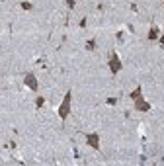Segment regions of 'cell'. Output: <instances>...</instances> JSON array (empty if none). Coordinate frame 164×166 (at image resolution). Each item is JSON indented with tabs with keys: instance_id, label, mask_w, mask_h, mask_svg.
<instances>
[{
	"instance_id": "cell-14",
	"label": "cell",
	"mask_w": 164,
	"mask_h": 166,
	"mask_svg": "<svg viewBox=\"0 0 164 166\" xmlns=\"http://www.w3.org/2000/svg\"><path fill=\"white\" fill-rule=\"evenodd\" d=\"M86 24H88V20H86V18L80 20V28H86Z\"/></svg>"
},
{
	"instance_id": "cell-11",
	"label": "cell",
	"mask_w": 164,
	"mask_h": 166,
	"mask_svg": "<svg viewBox=\"0 0 164 166\" xmlns=\"http://www.w3.org/2000/svg\"><path fill=\"white\" fill-rule=\"evenodd\" d=\"M74 4H76V0H66V6H69V10L74 8Z\"/></svg>"
},
{
	"instance_id": "cell-1",
	"label": "cell",
	"mask_w": 164,
	"mask_h": 166,
	"mask_svg": "<svg viewBox=\"0 0 164 166\" xmlns=\"http://www.w3.org/2000/svg\"><path fill=\"white\" fill-rule=\"evenodd\" d=\"M70 111H72V90H69L65 94V98H63L61 106L57 108V114H59V117L63 119V121H66L70 115Z\"/></svg>"
},
{
	"instance_id": "cell-15",
	"label": "cell",
	"mask_w": 164,
	"mask_h": 166,
	"mask_svg": "<svg viewBox=\"0 0 164 166\" xmlns=\"http://www.w3.org/2000/svg\"><path fill=\"white\" fill-rule=\"evenodd\" d=\"M115 37H117V41H121V39H123V31H117Z\"/></svg>"
},
{
	"instance_id": "cell-6",
	"label": "cell",
	"mask_w": 164,
	"mask_h": 166,
	"mask_svg": "<svg viewBox=\"0 0 164 166\" xmlns=\"http://www.w3.org/2000/svg\"><path fill=\"white\" fill-rule=\"evenodd\" d=\"M147 37H149V41H156V39L160 37V29L156 28V25H152V28L149 29V33H147Z\"/></svg>"
},
{
	"instance_id": "cell-3",
	"label": "cell",
	"mask_w": 164,
	"mask_h": 166,
	"mask_svg": "<svg viewBox=\"0 0 164 166\" xmlns=\"http://www.w3.org/2000/svg\"><path fill=\"white\" fill-rule=\"evenodd\" d=\"M23 84L28 86L31 92H37L39 90V84H37V78H35V74L33 72H28V74L23 76Z\"/></svg>"
},
{
	"instance_id": "cell-5",
	"label": "cell",
	"mask_w": 164,
	"mask_h": 166,
	"mask_svg": "<svg viewBox=\"0 0 164 166\" xmlns=\"http://www.w3.org/2000/svg\"><path fill=\"white\" fill-rule=\"evenodd\" d=\"M150 109H152L150 102H145L143 98L135 100V111H150Z\"/></svg>"
},
{
	"instance_id": "cell-13",
	"label": "cell",
	"mask_w": 164,
	"mask_h": 166,
	"mask_svg": "<svg viewBox=\"0 0 164 166\" xmlns=\"http://www.w3.org/2000/svg\"><path fill=\"white\" fill-rule=\"evenodd\" d=\"M158 43H160V47H164V33H160V37H158Z\"/></svg>"
},
{
	"instance_id": "cell-7",
	"label": "cell",
	"mask_w": 164,
	"mask_h": 166,
	"mask_svg": "<svg viewBox=\"0 0 164 166\" xmlns=\"http://www.w3.org/2000/svg\"><path fill=\"white\" fill-rule=\"evenodd\" d=\"M129 98H131L133 102H135V100H139V98H143V86H137L135 90L129 94Z\"/></svg>"
},
{
	"instance_id": "cell-16",
	"label": "cell",
	"mask_w": 164,
	"mask_h": 166,
	"mask_svg": "<svg viewBox=\"0 0 164 166\" xmlns=\"http://www.w3.org/2000/svg\"><path fill=\"white\" fill-rule=\"evenodd\" d=\"M162 6H164V2H162Z\"/></svg>"
},
{
	"instance_id": "cell-12",
	"label": "cell",
	"mask_w": 164,
	"mask_h": 166,
	"mask_svg": "<svg viewBox=\"0 0 164 166\" xmlns=\"http://www.w3.org/2000/svg\"><path fill=\"white\" fill-rule=\"evenodd\" d=\"M117 104V98H109L108 100V106H115Z\"/></svg>"
},
{
	"instance_id": "cell-8",
	"label": "cell",
	"mask_w": 164,
	"mask_h": 166,
	"mask_svg": "<svg viewBox=\"0 0 164 166\" xmlns=\"http://www.w3.org/2000/svg\"><path fill=\"white\" fill-rule=\"evenodd\" d=\"M86 49H88V51H94V49H96V39H88V41H86Z\"/></svg>"
},
{
	"instance_id": "cell-2",
	"label": "cell",
	"mask_w": 164,
	"mask_h": 166,
	"mask_svg": "<svg viewBox=\"0 0 164 166\" xmlns=\"http://www.w3.org/2000/svg\"><path fill=\"white\" fill-rule=\"evenodd\" d=\"M108 65H109V72H112L113 76H115V74H119V71L123 68V65H121V59H119L117 51H112V55H109V61H108Z\"/></svg>"
},
{
	"instance_id": "cell-9",
	"label": "cell",
	"mask_w": 164,
	"mask_h": 166,
	"mask_svg": "<svg viewBox=\"0 0 164 166\" xmlns=\"http://www.w3.org/2000/svg\"><path fill=\"white\" fill-rule=\"evenodd\" d=\"M43 104H45V98H43V96H37V98H35V108H43Z\"/></svg>"
},
{
	"instance_id": "cell-4",
	"label": "cell",
	"mask_w": 164,
	"mask_h": 166,
	"mask_svg": "<svg viewBox=\"0 0 164 166\" xmlns=\"http://www.w3.org/2000/svg\"><path fill=\"white\" fill-rule=\"evenodd\" d=\"M86 143L94 151H100V133H86Z\"/></svg>"
},
{
	"instance_id": "cell-10",
	"label": "cell",
	"mask_w": 164,
	"mask_h": 166,
	"mask_svg": "<svg viewBox=\"0 0 164 166\" xmlns=\"http://www.w3.org/2000/svg\"><path fill=\"white\" fill-rule=\"evenodd\" d=\"M20 8H22V10H33V4L23 0V2H20Z\"/></svg>"
}]
</instances>
